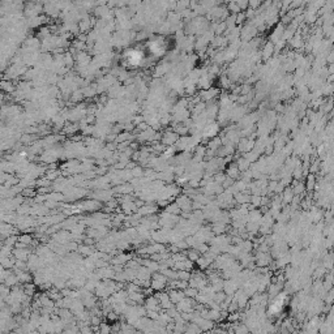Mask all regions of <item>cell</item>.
I'll use <instances>...</instances> for the list:
<instances>
[{"mask_svg": "<svg viewBox=\"0 0 334 334\" xmlns=\"http://www.w3.org/2000/svg\"><path fill=\"white\" fill-rule=\"evenodd\" d=\"M145 60H146V52L137 50V48H132V50L125 51L124 54V61L132 67H138L142 63H145Z\"/></svg>", "mask_w": 334, "mask_h": 334, "instance_id": "obj_1", "label": "cell"}, {"mask_svg": "<svg viewBox=\"0 0 334 334\" xmlns=\"http://www.w3.org/2000/svg\"><path fill=\"white\" fill-rule=\"evenodd\" d=\"M148 52L151 55H162L164 52V45L161 41H153L149 43L148 46Z\"/></svg>", "mask_w": 334, "mask_h": 334, "instance_id": "obj_2", "label": "cell"}, {"mask_svg": "<svg viewBox=\"0 0 334 334\" xmlns=\"http://www.w3.org/2000/svg\"><path fill=\"white\" fill-rule=\"evenodd\" d=\"M283 302H285V300H283L282 296H278V298H277L276 300H274L273 304H272L270 309H273L274 312H280L281 309L283 308Z\"/></svg>", "mask_w": 334, "mask_h": 334, "instance_id": "obj_3", "label": "cell"}]
</instances>
